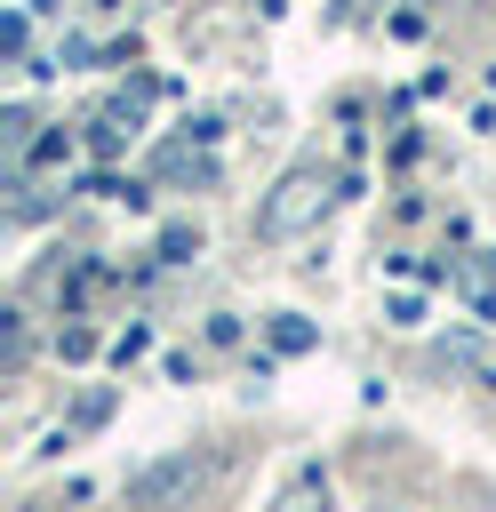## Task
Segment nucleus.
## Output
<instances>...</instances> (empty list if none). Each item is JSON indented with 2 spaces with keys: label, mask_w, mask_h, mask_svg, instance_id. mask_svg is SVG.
Here are the masks:
<instances>
[{
  "label": "nucleus",
  "mask_w": 496,
  "mask_h": 512,
  "mask_svg": "<svg viewBox=\"0 0 496 512\" xmlns=\"http://www.w3.org/2000/svg\"><path fill=\"white\" fill-rule=\"evenodd\" d=\"M336 184H344V176H328L320 160H296V168L272 184V200L256 208V232H264V240H288V232H304V224L328 208V192H336Z\"/></svg>",
  "instance_id": "f257e3e1"
},
{
  "label": "nucleus",
  "mask_w": 496,
  "mask_h": 512,
  "mask_svg": "<svg viewBox=\"0 0 496 512\" xmlns=\"http://www.w3.org/2000/svg\"><path fill=\"white\" fill-rule=\"evenodd\" d=\"M200 488V464L192 456H160V464H144L136 480H128V512H168L176 496H192Z\"/></svg>",
  "instance_id": "f03ea898"
},
{
  "label": "nucleus",
  "mask_w": 496,
  "mask_h": 512,
  "mask_svg": "<svg viewBox=\"0 0 496 512\" xmlns=\"http://www.w3.org/2000/svg\"><path fill=\"white\" fill-rule=\"evenodd\" d=\"M272 512H328V472H320V464H296L288 488L272 496Z\"/></svg>",
  "instance_id": "7ed1b4c3"
},
{
  "label": "nucleus",
  "mask_w": 496,
  "mask_h": 512,
  "mask_svg": "<svg viewBox=\"0 0 496 512\" xmlns=\"http://www.w3.org/2000/svg\"><path fill=\"white\" fill-rule=\"evenodd\" d=\"M272 352H312V320L304 312H272Z\"/></svg>",
  "instance_id": "20e7f679"
},
{
  "label": "nucleus",
  "mask_w": 496,
  "mask_h": 512,
  "mask_svg": "<svg viewBox=\"0 0 496 512\" xmlns=\"http://www.w3.org/2000/svg\"><path fill=\"white\" fill-rule=\"evenodd\" d=\"M192 248H200V232H192V224H160V256H168V264H184Z\"/></svg>",
  "instance_id": "39448f33"
},
{
  "label": "nucleus",
  "mask_w": 496,
  "mask_h": 512,
  "mask_svg": "<svg viewBox=\"0 0 496 512\" xmlns=\"http://www.w3.org/2000/svg\"><path fill=\"white\" fill-rule=\"evenodd\" d=\"M24 160H32V168H56V160H72V136H64V128H56V136H40V144H32V152H24Z\"/></svg>",
  "instance_id": "423d86ee"
},
{
  "label": "nucleus",
  "mask_w": 496,
  "mask_h": 512,
  "mask_svg": "<svg viewBox=\"0 0 496 512\" xmlns=\"http://www.w3.org/2000/svg\"><path fill=\"white\" fill-rule=\"evenodd\" d=\"M56 352H64V360H88V352H96V336H88V328H64V336H56Z\"/></svg>",
  "instance_id": "0eeeda50"
},
{
  "label": "nucleus",
  "mask_w": 496,
  "mask_h": 512,
  "mask_svg": "<svg viewBox=\"0 0 496 512\" xmlns=\"http://www.w3.org/2000/svg\"><path fill=\"white\" fill-rule=\"evenodd\" d=\"M184 136H192V144H216V136H224V120H216V112H200V120H184Z\"/></svg>",
  "instance_id": "6e6552de"
},
{
  "label": "nucleus",
  "mask_w": 496,
  "mask_h": 512,
  "mask_svg": "<svg viewBox=\"0 0 496 512\" xmlns=\"http://www.w3.org/2000/svg\"><path fill=\"white\" fill-rule=\"evenodd\" d=\"M104 416H112V392H88V400H80V416H72V424H104Z\"/></svg>",
  "instance_id": "1a4fd4ad"
}]
</instances>
